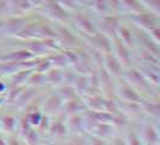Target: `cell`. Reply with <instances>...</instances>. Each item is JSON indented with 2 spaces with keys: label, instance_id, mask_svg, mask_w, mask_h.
<instances>
[{
  "label": "cell",
  "instance_id": "277c9868",
  "mask_svg": "<svg viewBox=\"0 0 160 145\" xmlns=\"http://www.w3.org/2000/svg\"><path fill=\"white\" fill-rule=\"evenodd\" d=\"M137 25L142 27L143 29L151 30L154 27H158V19L155 16H153L151 13H143V12H137V15L130 17Z\"/></svg>",
  "mask_w": 160,
  "mask_h": 145
},
{
  "label": "cell",
  "instance_id": "ba28073f",
  "mask_svg": "<svg viewBox=\"0 0 160 145\" xmlns=\"http://www.w3.org/2000/svg\"><path fill=\"white\" fill-rule=\"evenodd\" d=\"M114 50H116V53L118 56L117 59L120 62V64L128 65L130 63V61H131L130 53H129L128 48H127V45L117 36L114 38Z\"/></svg>",
  "mask_w": 160,
  "mask_h": 145
},
{
  "label": "cell",
  "instance_id": "2e32d148",
  "mask_svg": "<svg viewBox=\"0 0 160 145\" xmlns=\"http://www.w3.org/2000/svg\"><path fill=\"white\" fill-rule=\"evenodd\" d=\"M140 39H141V41L143 42V46L146 47V51L151 52L153 56L159 57L160 51H159V45H158V42H155L153 39H149V38L146 36V35L140 36Z\"/></svg>",
  "mask_w": 160,
  "mask_h": 145
},
{
  "label": "cell",
  "instance_id": "c3c4849f",
  "mask_svg": "<svg viewBox=\"0 0 160 145\" xmlns=\"http://www.w3.org/2000/svg\"><path fill=\"white\" fill-rule=\"evenodd\" d=\"M76 3H81V4H84V5H87V4H89V1L90 0H75Z\"/></svg>",
  "mask_w": 160,
  "mask_h": 145
},
{
  "label": "cell",
  "instance_id": "603a6c76",
  "mask_svg": "<svg viewBox=\"0 0 160 145\" xmlns=\"http://www.w3.org/2000/svg\"><path fill=\"white\" fill-rule=\"evenodd\" d=\"M62 100L63 99H62V97L59 96V94L49 97L46 100V103H45L46 110L47 111H56V110H58L60 108V105H62Z\"/></svg>",
  "mask_w": 160,
  "mask_h": 145
},
{
  "label": "cell",
  "instance_id": "9a60e30c",
  "mask_svg": "<svg viewBox=\"0 0 160 145\" xmlns=\"http://www.w3.org/2000/svg\"><path fill=\"white\" fill-rule=\"evenodd\" d=\"M64 108L68 114L75 115V114L80 113L81 110H83L84 109V105L81 102V99L76 98V96H75L72 97L71 99H68L66 100V103L64 104Z\"/></svg>",
  "mask_w": 160,
  "mask_h": 145
},
{
  "label": "cell",
  "instance_id": "484cf974",
  "mask_svg": "<svg viewBox=\"0 0 160 145\" xmlns=\"http://www.w3.org/2000/svg\"><path fill=\"white\" fill-rule=\"evenodd\" d=\"M75 91L78 93H87L88 89V78L87 76H82L78 75L75 80Z\"/></svg>",
  "mask_w": 160,
  "mask_h": 145
},
{
  "label": "cell",
  "instance_id": "6da1fadb",
  "mask_svg": "<svg viewBox=\"0 0 160 145\" xmlns=\"http://www.w3.org/2000/svg\"><path fill=\"white\" fill-rule=\"evenodd\" d=\"M87 40L90 44V46H93L98 51H102L105 53H111V51H112L111 41L108 39V36L105 34L96 32L87 36Z\"/></svg>",
  "mask_w": 160,
  "mask_h": 145
},
{
  "label": "cell",
  "instance_id": "d4e9b609",
  "mask_svg": "<svg viewBox=\"0 0 160 145\" xmlns=\"http://www.w3.org/2000/svg\"><path fill=\"white\" fill-rule=\"evenodd\" d=\"M143 109L148 114L153 115L154 117H159L160 116V105L158 102H141Z\"/></svg>",
  "mask_w": 160,
  "mask_h": 145
},
{
  "label": "cell",
  "instance_id": "d6a6232c",
  "mask_svg": "<svg viewBox=\"0 0 160 145\" xmlns=\"http://www.w3.org/2000/svg\"><path fill=\"white\" fill-rule=\"evenodd\" d=\"M83 119L78 116L77 114H75V115H72L71 120L69 121V125H70V128L73 129V131H76V132H81L82 129H83Z\"/></svg>",
  "mask_w": 160,
  "mask_h": 145
},
{
  "label": "cell",
  "instance_id": "cb8c5ba5",
  "mask_svg": "<svg viewBox=\"0 0 160 145\" xmlns=\"http://www.w3.org/2000/svg\"><path fill=\"white\" fill-rule=\"evenodd\" d=\"M35 92H36V91L32 89H28V91H24V92H21V94H19V97L17 98V100H16L17 105H18V106H24L25 104H28L32 99V97L36 94Z\"/></svg>",
  "mask_w": 160,
  "mask_h": 145
},
{
  "label": "cell",
  "instance_id": "d6986e66",
  "mask_svg": "<svg viewBox=\"0 0 160 145\" xmlns=\"http://www.w3.org/2000/svg\"><path fill=\"white\" fill-rule=\"evenodd\" d=\"M30 74H32V72L29 69H19V70H17L16 74L12 78V87L19 86L23 82H25V80H28Z\"/></svg>",
  "mask_w": 160,
  "mask_h": 145
},
{
  "label": "cell",
  "instance_id": "ee69618b",
  "mask_svg": "<svg viewBox=\"0 0 160 145\" xmlns=\"http://www.w3.org/2000/svg\"><path fill=\"white\" fill-rule=\"evenodd\" d=\"M129 139H130V143H131V144H140V143H141V142H138L140 138L135 134V132H131V133L129 134Z\"/></svg>",
  "mask_w": 160,
  "mask_h": 145
},
{
  "label": "cell",
  "instance_id": "7dc6e473",
  "mask_svg": "<svg viewBox=\"0 0 160 145\" xmlns=\"http://www.w3.org/2000/svg\"><path fill=\"white\" fill-rule=\"evenodd\" d=\"M29 3L32 5H35V6H39V5H41L42 3H43V0H29Z\"/></svg>",
  "mask_w": 160,
  "mask_h": 145
},
{
  "label": "cell",
  "instance_id": "8fae6325",
  "mask_svg": "<svg viewBox=\"0 0 160 145\" xmlns=\"http://www.w3.org/2000/svg\"><path fill=\"white\" fill-rule=\"evenodd\" d=\"M75 22H76L77 27L80 28L81 30H83V32L86 33V34H88V35H92V34L96 33V28L95 25L93 24V22L89 19L88 17L82 15V13H76Z\"/></svg>",
  "mask_w": 160,
  "mask_h": 145
},
{
  "label": "cell",
  "instance_id": "7bdbcfd3",
  "mask_svg": "<svg viewBox=\"0 0 160 145\" xmlns=\"http://www.w3.org/2000/svg\"><path fill=\"white\" fill-rule=\"evenodd\" d=\"M149 32H151V34H152L153 40L155 41V42H159V41H160V29H159V27H154V28H153V29H151Z\"/></svg>",
  "mask_w": 160,
  "mask_h": 145
},
{
  "label": "cell",
  "instance_id": "8d00e7d4",
  "mask_svg": "<svg viewBox=\"0 0 160 145\" xmlns=\"http://www.w3.org/2000/svg\"><path fill=\"white\" fill-rule=\"evenodd\" d=\"M51 61L46 58V59H41V61H38L36 62V64H35V69H36V72H42V74H45V72H47L48 69H51Z\"/></svg>",
  "mask_w": 160,
  "mask_h": 145
},
{
  "label": "cell",
  "instance_id": "3957f363",
  "mask_svg": "<svg viewBox=\"0 0 160 145\" xmlns=\"http://www.w3.org/2000/svg\"><path fill=\"white\" fill-rule=\"evenodd\" d=\"M124 78H125V80L128 81V82L132 83L134 86H136L138 89H151V83L146 80V78L142 75V72H140V70H136V69L129 70L128 72H125Z\"/></svg>",
  "mask_w": 160,
  "mask_h": 145
},
{
  "label": "cell",
  "instance_id": "83f0119b",
  "mask_svg": "<svg viewBox=\"0 0 160 145\" xmlns=\"http://www.w3.org/2000/svg\"><path fill=\"white\" fill-rule=\"evenodd\" d=\"M117 34H119V39L125 45L128 46H131L132 45V38H131V32L129 30L127 27H123V25H119L118 30H117Z\"/></svg>",
  "mask_w": 160,
  "mask_h": 145
},
{
  "label": "cell",
  "instance_id": "74e56055",
  "mask_svg": "<svg viewBox=\"0 0 160 145\" xmlns=\"http://www.w3.org/2000/svg\"><path fill=\"white\" fill-rule=\"evenodd\" d=\"M23 91V87L21 86H15L13 87V89L8 93V102L10 103V104H12V103H15L16 102V99L19 97V94H21V92Z\"/></svg>",
  "mask_w": 160,
  "mask_h": 145
},
{
  "label": "cell",
  "instance_id": "44dd1931",
  "mask_svg": "<svg viewBox=\"0 0 160 145\" xmlns=\"http://www.w3.org/2000/svg\"><path fill=\"white\" fill-rule=\"evenodd\" d=\"M57 35L62 39V41L66 44V45H75V44H77V39L73 36V34L69 32L66 28H59V32L57 33Z\"/></svg>",
  "mask_w": 160,
  "mask_h": 145
},
{
  "label": "cell",
  "instance_id": "ffe728a7",
  "mask_svg": "<svg viewBox=\"0 0 160 145\" xmlns=\"http://www.w3.org/2000/svg\"><path fill=\"white\" fill-rule=\"evenodd\" d=\"M38 36L42 39H56L58 38L57 32H54L52 28H49L45 24L38 25Z\"/></svg>",
  "mask_w": 160,
  "mask_h": 145
},
{
  "label": "cell",
  "instance_id": "ab89813d",
  "mask_svg": "<svg viewBox=\"0 0 160 145\" xmlns=\"http://www.w3.org/2000/svg\"><path fill=\"white\" fill-rule=\"evenodd\" d=\"M143 3L152 8L153 12L155 13H159L160 11V0H143Z\"/></svg>",
  "mask_w": 160,
  "mask_h": 145
},
{
  "label": "cell",
  "instance_id": "836d02e7",
  "mask_svg": "<svg viewBox=\"0 0 160 145\" xmlns=\"http://www.w3.org/2000/svg\"><path fill=\"white\" fill-rule=\"evenodd\" d=\"M28 82H29L30 86H39V85L45 82V74L38 72L30 74L29 78H28Z\"/></svg>",
  "mask_w": 160,
  "mask_h": 145
},
{
  "label": "cell",
  "instance_id": "5bb4252c",
  "mask_svg": "<svg viewBox=\"0 0 160 145\" xmlns=\"http://www.w3.org/2000/svg\"><path fill=\"white\" fill-rule=\"evenodd\" d=\"M15 35L19 39H25V40L35 39V38H38V25H35V24L24 25L23 28L19 32H17Z\"/></svg>",
  "mask_w": 160,
  "mask_h": 145
},
{
  "label": "cell",
  "instance_id": "60d3db41",
  "mask_svg": "<svg viewBox=\"0 0 160 145\" xmlns=\"http://www.w3.org/2000/svg\"><path fill=\"white\" fill-rule=\"evenodd\" d=\"M25 138H27V140H28L29 144H35L38 142V136H36V133L34 131H32V129H29L25 133Z\"/></svg>",
  "mask_w": 160,
  "mask_h": 145
},
{
  "label": "cell",
  "instance_id": "30bf717a",
  "mask_svg": "<svg viewBox=\"0 0 160 145\" xmlns=\"http://www.w3.org/2000/svg\"><path fill=\"white\" fill-rule=\"evenodd\" d=\"M105 67H106V70L110 72V75L117 76V78L122 75V64H120L119 61L117 59V57L112 56L111 53H106Z\"/></svg>",
  "mask_w": 160,
  "mask_h": 145
},
{
  "label": "cell",
  "instance_id": "1f68e13d",
  "mask_svg": "<svg viewBox=\"0 0 160 145\" xmlns=\"http://www.w3.org/2000/svg\"><path fill=\"white\" fill-rule=\"evenodd\" d=\"M120 4H123V5H125L128 8H130L131 11H134V12H142V5H141V3L138 1V0H119Z\"/></svg>",
  "mask_w": 160,
  "mask_h": 145
},
{
  "label": "cell",
  "instance_id": "8992f818",
  "mask_svg": "<svg viewBox=\"0 0 160 145\" xmlns=\"http://www.w3.org/2000/svg\"><path fill=\"white\" fill-rule=\"evenodd\" d=\"M119 92L120 96L123 97L124 100L128 102H136V103H141L142 99L141 97L137 94V92L131 87V85H129L128 81H122L119 83Z\"/></svg>",
  "mask_w": 160,
  "mask_h": 145
},
{
  "label": "cell",
  "instance_id": "f35d334b",
  "mask_svg": "<svg viewBox=\"0 0 160 145\" xmlns=\"http://www.w3.org/2000/svg\"><path fill=\"white\" fill-rule=\"evenodd\" d=\"M92 5H93V8H95L96 11H99V12H106L107 8H108V5L106 4L105 0H93V1H92Z\"/></svg>",
  "mask_w": 160,
  "mask_h": 145
},
{
  "label": "cell",
  "instance_id": "e575fe53",
  "mask_svg": "<svg viewBox=\"0 0 160 145\" xmlns=\"http://www.w3.org/2000/svg\"><path fill=\"white\" fill-rule=\"evenodd\" d=\"M51 132L56 136H64L66 134V127L64 126V123L62 121H56L51 125Z\"/></svg>",
  "mask_w": 160,
  "mask_h": 145
},
{
  "label": "cell",
  "instance_id": "7c38bea8",
  "mask_svg": "<svg viewBox=\"0 0 160 145\" xmlns=\"http://www.w3.org/2000/svg\"><path fill=\"white\" fill-rule=\"evenodd\" d=\"M25 25V19L22 17H13L8 21H4V32L16 34Z\"/></svg>",
  "mask_w": 160,
  "mask_h": 145
},
{
  "label": "cell",
  "instance_id": "f6af8a7d",
  "mask_svg": "<svg viewBox=\"0 0 160 145\" xmlns=\"http://www.w3.org/2000/svg\"><path fill=\"white\" fill-rule=\"evenodd\" d=\"M105 1H106V4H107V5H108V4H111L114 8H119L120 5H122L119 0H105Z\"/></svg>",
  "mask_w": 160,
  "mask_h": 145
},
{
  "label": "cell",
  "instance_id": "e0dca14e",
  "mask_svg": "<svg viewBox=\"0 0 160 145\" xmlns=\"http://www.w3.org/2000/svg\"><path fill=\"white\" fill-rule=\"evenodd\" d=\"M47 74L45 75V81H47L48 83L52 85H59L60 82H63L64 75L60 72L59 69H48Z\"/></svg>",
  "mask_w": 160,
  "mask_h": 145
},
{
  "label": "cell",
  "instance_id": "4316f807",
  "mask_svg": "<svg viewBox=\"0 0 160 145\" xmlns=\"http://www.w3.org/2000/svg\"><path fill=\"white\" fill-rule=\"evenodd\" d=\"M104 100L98 94H92L87 99V104L93 108V110H102L104 109Z\"/></svg>",
  "mask_w": 160,
  "mask_h": 145
},
{
  "label": "cell",
  "instance_id": "d590c367",
  "mask_svg": "<svg viewBox=\"0 0 160 145\" xmlns=\"http://www.w3.org/2000/svg\"><path fill=\"white\" fill-rule=\"evenodd\" d=\"M1 127L6 132H12L16 127V120L12 116H5L1 120Z\"/></svg>",
  "mask_w": 160,
  "mask_h": 145
},
{
  "label": "cell",
  "instance_id": "4dcf8cb0",
  "mask_svg": "<svg viewBox=\"0 0 160 145\" xmlns=\"http://www.w3.org/2000/svg\"><path fill=\"white\" fill-rule=\"evenodd\" d=\"M59 96L62 97V99L68 100V99H71L72 97L76 96V91L71 85H65L64 87H62L59 91Z\"/></svg>",
  "mask_w": 160,
  "mask_h": 145
},
{
  "label": "cell",
  "instance_id": "7a4b0ae2",
  "mask_svg": "<svg viewBox=\"0 0 160 145\" xmlns=\"http://www.w3.org/2000/svg\"><path fill=\"white\" fill-rule=\"evenodd\" d=\"M42 4H43V6L46 8L47 13L51 17L56 18L58 21H62V22L69 19L68 12H66L64 10V8L59 4L58 0H43Z\"/></svg>",
  "mask_w": 160,
  "mask_h": 145
},
{
  "label": "cell",
  "instance_id": "f907efd6",
  "mask_svg": "<svg viewBox=\"0 0 160 145\" xmlns=\"http://www.w3.org/2000/svg\"><path fill=\"white\" fill-rule=\"evenodd\" d=\"M4 89H5V85L0 82V92H2V91H4Z\"/></svg>",
  "mask_w": 160,
  "mask_h": 145
},
{
  "label": "cell",
  "instance_id": "681fc988",
  "mask_svg": "<svg viewBox=\"0 0 160 145\" xmlns=\"http://www.w3.org/2000/svg\"><path fill=\"white\" fill-rule=\"evenodd\" d=\"M4 32V21H0V34Z\"/></svg>",
  "mask_w": 160,
  "mask_h": 145
},
{
  "label": "cell",
  "instance_id": "ac0fdd59",
  "mask_svg": "<svg viewBox=\"0 0 160 145\" xmlns=\"http://www.w3.org/2000/svg\"><path fill=\"white\" fill-rule=\"evenodd\" d=\"M143 136H144V140H147L148 144H158L159 143L158 132L154 129V127L149 126V125L148 126H144Z\"/></svg>",
  "mask_w": 160,
  "mask_h": 145
},
{
  "label": "cell",
  "instance_id": "52a82bcc",
  "mask_svg": "<svg viewBox=\"0 0 160 145\" xmlns=\"http://www.w3.org/2000/svg\"><path fill=\"white\" fill-rule=\"evenodd\" d=\"M34 53L27 50H19V51H13L10 52L8 55H2L0 56L1 62H23V61H29L32 58Z\"/></svg>",
  "mask_w": 160,
  "mask_h": 145
},
{
  "label": "cell",
  "instance_id": "b9f144b4",
  "mask_svg": "<svg viewBox=\"0 0 160 145\" xmlns=\"http://www.w3.org/2000/svg\"><path fill=\"white\" fill-rule=\"evenodd\" d=\"M59 4L65 8H76V1L75 0H58Z\"/></svg>",
  "mask_w": 160,
  "mask_h": 145
},
{
  "label": "cell",
  "instance_id": "4fadbf2b",
  "mask_svg": "<svg viewBox=\"0 0 160 145\" xmlns=\"http://www.w3.org/2000/svg\"><path fill=\"white\" fill-rule=\"evenodd\" d=\"M8 8L11 10V12L18 15V13H22L24 11L29 10L32 8V4L29 3V0H10Z\"/></svg>",
  "mask_w": 160,
  "mask_h": 145
},
{
  "label": "cell",
  "instance_id": "7402d4cb",
  "mask_svg": "<svg viewBox=\"0 0 160 145\" xmlns=\"http://www.w3.org/2000/svg\"><path fill=\"white\" fill-rule=\"evenodd\" d=\"M28 48L30 50L32 53H45L46 51L49 50V48L47 47V45L45 44V40L30 41V42L28 44Z\"/></svg>",
  "mask_w": 160,
  "mask_h": 145
},
{
  "label": "cell",
  "instance_id": "bcb514c9",
  "mask_svg": "<svg viewBox=\"0 0 160 145\" xmlns=\"http://www.w3.org/2000/svg\"><path fill=\"white\" fill-rule=\"evenodd\" d=\"M8 8V3L6 1H0V13H2Z\"/></svg>",
  "mask_w": 160,
  "mask_h": 145
},
{
  "label": "cell",
  "instance_id": "5b68a950",
  "mask_svg": "<svg viewBox=\"0 0 160 145\" xmlns=\"http://www.w3.org/2000/svg\"><path fill=\"white\" fill-rule=\"evenodd\" d=\"M100 25H101V29L105 35H110V36L116 38L117 30L120 25L119 18L114 16H106L100 21Z\"/></svg>",
  "mask_w": 160,
  "mask_h": 145
},
{
  "label": "cell",
  "instance_id": "f546056e",
  "mask_svg": "<svg viewBox=\"0 0 160 145\" xmlns=\"http://www.w3.org/2000/svg\"><path fill=\"white\" fill-rule=\"evenodd\" d=\"M48 59L51 61L52 64H54L56 67H58V68H64V67H66L68 63H69L64 52H63V53H57L54 56L49 57Z\"/></svg>",
  "mask_w": 160,
  "mask_h": 145
},
{
  "label": "cell",
  "instance_id": "f1b7e54d",
  "mask_svg": "<svg viewBox=\"0 0 160 145\" xmlns=\"http://www.w3.org/2000/svg\"><path fill=\"white\" fill-rule=\"evenodd\" d=\"M120 109H123V111L125 113H137L141 110V103H136V102H128L125 100L124 103L118 104Z\"/></svg>",
  "mask_w": 160,
  "mask_h": 145
},
{
  "label": "cell",
  "instance_id": "9c48e42d",
  "mask_svg": "<svg viewBox=\"0 0 160 145\" xmlns=\"http://www.w3.org/2000/svg\"><path fill=\"white\" fill-rule=\"evenodd\" d=\"M140 72H142L146 80L147 81H151L149 83H153L154 86H158L159 85V68L157 64H148V65H144L140 69Z\"/></svg>",
  "mask_w": 160,
  "mask_h": 145
}]
</instances>
